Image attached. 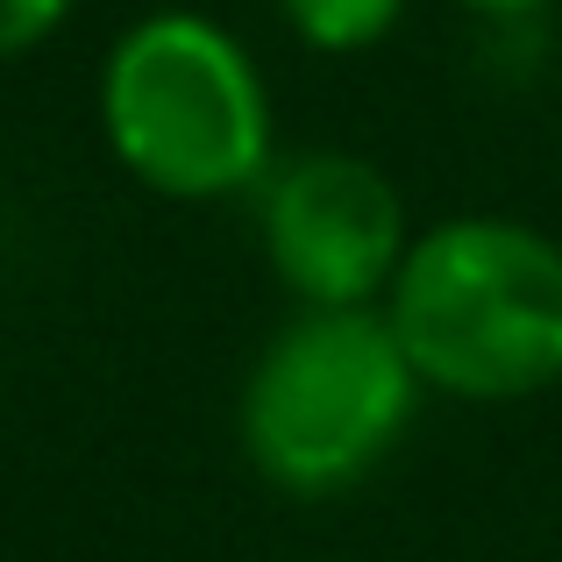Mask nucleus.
I'll use <instances>...</instances> for the list:
<instances>
[{"label": "nucleus", "instance_id": "f257e3e1", "mask_svg": "<svg viewBox=\"0 0 562 562\" xmlns=\"http://www.w3.org/2000/svg\"><path fill=\"white\" fill-rule=\"evenodd\" d=\"M93 122L128 179L179 206L243 200L278 165L271 79L257 50L200 8H150L108 43Z\"/></svg>", "mask_w": 562, "mask_h": 562}, {"label": "nucleus", "instance_id": "f03ea898", "mask_svg": "<svg viewBox=\"0 0 562 562\" xmlns=\"http://www.w3.org/2000/svg\"><path fill=\"white\" fill-rule=\"evenodd\" d=\"M384 321L427 398H541L562 384V243L520 214L427 221L384 292Z\"/></svg>", "mask_w": 562, "mask_h": 562}, {"label": "nucleus", "instance_id": "7ed1b4c3", "mask_svg": "<svg viewBox=\"0 0 562 562\" xmlns=\"http://www.w3.org/2000/svg\"><path fill=\"white\" fill-rule=\"evenodd\" d=\"M420 378L384 306H292L249 357L235 441L278 498H342L371 484L420 420Z\"/></svg>", "mask_w": 562, "mask_h": 562}, {"label": "nucleus", "instance_id": "20e7f679", "mask_svg": "<svg viewBox=\"0 0 562 562\" xmlns=\"http://www.w3.org/2000/svg\"><path fill=\"white\" fill-rule=\"evenodd\" d=\"M249 200L263 271L292 306H384L420 235L406 192L363 150H292Z\"/></svg>", "mask_w": 562, "mask_h": 562}, {"label": "nucleus", "instance_id": "39448f33", "mask_svg": "<svg viewBox=\"0 0 562 562\" xmlns=\"http://www.w3.org/2000/svg\"><path fill=\"white\" fill-rule=\"evenodd\" d=\"M413 0H278L285 29L306 43L314 57H363L378 43L398 36Z\"/></svg>", "mask_w": 562, "mask_h": 562}, {"label": "nucleus", "instance_id": "423d86ee", "mask_svg": "<svg viewBox=\"0 0 562 562\" xmlns=\"http://www.w3.org/2000/svg\"><path fill=\"white\" fill-rule=\"evenodd\" d=\"M71 8H79V0H0V65L36 57L43 43L71 22Z\"/></svg>", "mask_w": 562, "mask_h": 562}, {"label": "nucleus", "instance_id": "0eeeda50", "mask_svg": "<svg viewBox=\"0 0 562 562\" xmlns=\"http://www.w3.org/2000/svg\"><path fill=\"white\" fill-rule=\"evenodd\" d=\"M463 14H484V22H535L541 8H555V0H456Z\"/></svg>", "mask_w": 562, "mask_h": 562}]
</instances>
